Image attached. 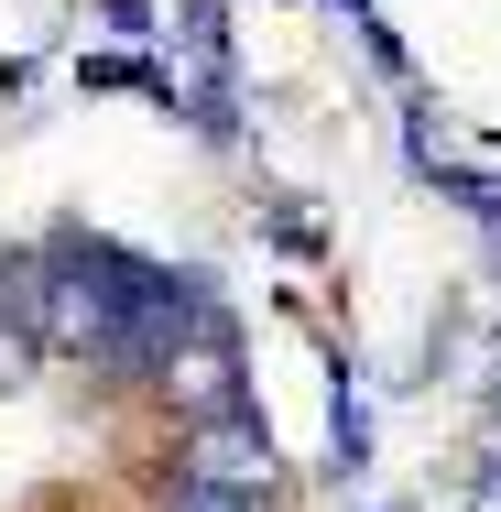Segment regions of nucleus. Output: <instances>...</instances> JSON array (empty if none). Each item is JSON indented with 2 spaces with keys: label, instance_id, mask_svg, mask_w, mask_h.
<instances>
[{
  "label": "nucleus",
  "instance_id": "1",
  "mask_svg": "<svg viewBox=\"0 0 501 512\" xmlns=\"http://www.w3.org/2000/svg\"><path fill=\"white\" fill-rule=\"evenodd\" d=\"M186 491H207V502H273V425L240 404V414H218V425H197L186 436Z\"/></svg>",
  "mask_w": 501,
  "mask_h": 512
},
{
  "label": "nucleus",
  "instance_id": "2",
  "mask_svg": "<svg viewBox=\"0 0 501 512\" xmlns=\"http://www.w3.org/2000/svg\"><path fill=\"white\" fill-rule=\"evenodd\" d=\"M164 393L197 414V425H218V414H240V404H251V393H240V327H229V316H207L197 338L164 360Z\"/></svg>",
  "mask_w": 501,
  "mask_h": 512
},
{
  "label": "nucleus",
  "instance_id": "3",
  "mask_svg": "<svg viewBox=\"0 0 501 512\" xmlns=\"http://www.w3.org/2000/svg\"><path fill=\"white\" fill-rule=\"evenodd\" d=\"M327 469L338 480H360L371 469V404H360V382L338 371V393H327Z\"/></svg>",
  "mask_w": 501,
  "mask_h": 512
},
{
  "label": "nucleus",
  "instance_id": "4",
  "mask_svg": "<svg viewBox=\"0 0 501 512\" xmlns=\"http://www.w3.org/2000/svg\"><path fill=\"white\" fill-rule=\"evenodd\" d=\"M436 197L458 207V218H480V229H501V175H469V164H436Z\"/></svg>",
  "mask_w": 501,
  "mask_h": 512
},
{
  "label": "nucleus",
  "instance_id": "5",
  "mask_svg": "<svg viewBox=\"0 0 501 512\" xmlns=\"http://www.w3.org/2000/svg\"><path fill=\"white\" fill-rule=\"evenodd\" d=\"M175 33H186V44L207 55V77L229 66V22H218V0H175Z\"/></svg>",
  "mask_w": 501,
  "mask_h": 512
},
{
  "label": "nucleus",
  "instance_id": "6",
  "mask_svg": "<svg viewBox=\"0 0 501 512\" xmlns=\"http://www.w3.org/2000/svg\"><path fill=\"white\" fill-rule=\"evenodd\" d=\"M33 349H44V338H33V327H11V316H0V393H11V382H22V371H33Z\"/></svg>",
  "mask_w": 501,
  "mask_h": 512
},
{
  "label": "nucleus",
  "instance_id": "7",
  "mask_svg": "<svg viewBox=\"0 0 501 512\" xmlns=\"http://www.w3.org/2000/svg\"><path fill=\"white\" fill-rule=\"evenodd\" d=\"M109 11V33H120V44H142V33H153V0H99Z\"/></svg>",
  "mask_w": 501,
  "mask_h": 512
},
{
  "label": "nucleus",
  "instance_id": "8",
  "mask_svg": "<svg viewBox=\"0 0 501 512\" xmlns=\"http://www.w3.org/2000/svg\"><path fill=\"white\" fill-rule=\"evenodd\" d=\"M469 502H480V512H501V458H480V469H469Z\"/></svg>",
  "mask_w": 501,
  "mask_h": 512
},
{
  "label": "nucleus",
  "instance_id": "9",
  "mask_svg": "<svg viewBox=\"0 0 501 512\" xmlns=\"http://www.w3.org/2000/svg\"><path fill=\"white\" fill-rule=\"evenodd\" d=\"M175 512H251V502H207V491H175Z\"/></svg>",
  "mask_w": 501,
  "mask_h": 512
},
{
  "label": "nucleus",
  "instance_id": "10",
  "mask_svg": "<svg viewBox=\"0 0 501 512\" xmlns=\"http://www.w3.org/2000/svg\"><path fill=\"white\" fill-rule=\"evenodd\" d=\"M491 404H501V382H491Z\"/></svg>",
  "mask_w": 501,
  "mask_h": 512
}]
</instances>
